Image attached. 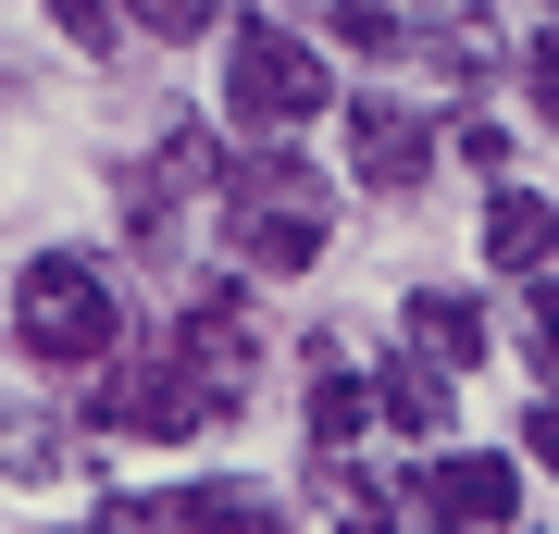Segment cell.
<instances>
[{"instance_id": "9", "label": "cell", "mask_w": 559, "mask_h": 534, "mask_svg": "<svg viewBox=\"0 0 559 534\" xmlns=\"http://www.w3.org/2000/svg\"><path fill=\"white\" fill-rule=\"evenodd\" d=\"M360 423H385V411H373V385H360V373H348V348H336V336H323V348H311V448H323V460H336V448L360 436Z\"/></svg>"}, {"instance_id": "17", "label": "cell", "mask_w": 559, "mask_h": 534, "mask_svg": "<svg viewBox=\"0 0 559 534\" xmlns=\"http://www.w3.org/2000/svg\"><path fill=\"white\" fill-rule=\"evenodd\" d=\"M100 522H112V534H200V522H187V497H112Z\"/></svg>"}, {"instance_id": "13", "label": "cell", "mask_w": 559, "mask_h": 534, "mask_svg": "<svg viewBox=\"0 0 559 534\" xmlns=\"http://www.w3.org/2000/svg\"><path fill=\"white\" fill-rule=\"evenodd\" d=\"M62 460H75V448H62V423H38V411H0V473H13V485H50Z\"/></svg>"}, {"instance_id": "15", "label": "cell", "mask_w": 559, "mask_h": 534, "mask_svg": "<svg viewBox=\"0 0 559 534\" xmlns=\"http://www.w3.org/2000/svg\"><path fill=\"white\" fill-rule=\"evenodd\" d=\"M187 522H200V534H286V510L249 497V485H187Z\"/></svg>"}, {"instance_id": "1", "label": "cell", "mask_w": 559, "mask_h": 534, "mask_svg": "<svg viewBox=\"0 0 559 534\" xmlns=\"http://www.w3.org/2000/svg\"><path fill=\"white\" fill-rule=\"evenodd\" d=\"M124 336V298H112V261L100 249H38L13 286V348L38 373H75V360H112Z\"/></svg>"}, {"instance_id": "5", "label": "cell", "mask_w": 559, "mask_h": 534, "mask_svg": "<svg viewBox=\"0 0 559 534\" xmlns=\"http://www.w3.org/2000/svg\"><path fill=\"white\" fill-rule=\"evenodd\" d=\"M323 199H237V261L249 274H311L323 261Z\"/></svg>"}, {"instance_id": "3", "label": "cell", "mask_w": 559, "mask_h": 534, "mask_svg": "<svg viewBox=\"0 0 559 534\" xmlns=\"http://www.w3.org/2000/svg\"><path fill=\"white\" fill-rule=\"evenodd\" d=\"M87 423H100V436H150V448H175V436H200V423H224V397L187 373V360H124V373L87 385Z\"/></svg>"}, {"instance_id": "18", "label": "cell", "mask_w": 559, "mask_h": 534, "mask_svg": "<svg viewBox=\"0 0 559 534\" xmlns=\"http://www.w3.org/2000/svg\"><path fill=\"white\" fill-rule=\"evenodd\" d=\"M50 25H62V38H75V50H112L124 0H50Z\"/></svg>"}, {"instance_id": "6", "label": "cell", "mask_w": 559, "mask_h": 534, "mask_svg": "<svg viewBox=\"0 0 559 534\" xmlns=\"http://www.w3.org/2000/svg\"><path fill=\"white\" fill-rule=\"evenodd\" d=\"M175 360H187V373L224 397V411H237V397H249V373H261V336H249L237 311H224V298H200V311L175 323Z\"/></svg>"}, {"instance_id": "19", "label": "cell", "mask_w": 559, "mask_h": 534, "mask_svg": "<svg viewBox=\"0 0 559 534\" xmlns=\"http://www.w3.org/2000/svg\"><path fill=\"white\" fill-rule=\"evenodd\" d=\"M522 99H535V124H559V25L522 50Z\"/></svg>"}, {"instance_id": "14", "label": "cell", "mask_w": 559, "mask_h": 534, "mask_svg": "<svg viewBox=\"0 0 559 534\" xmlns=\"http://www.w3.org/2000/svg\"><path fill=\"white\" fill-rule=\"evenodd\" d=\"M224 199H323V212H336V187H323V175H311L299 150H249V162H237V187H224Z\"/></svg>"}, {"instance_id": "20", "label": "cell", "mask_w": 559, "mask_h": 534, "mask_svg": "<svg viewBox=\"0 0 559 534\" xmlns=\"http://www.w3.org/2000/svg\"><path fill=\"white\" fill-rule=\"evenodd\" d=\"M522 336H535V348H547V373H559V274L522 286Z\"/></svg>"}, {"instance_id": "2", "label": "cell", "mask_w": 559, "mask_h": 534, "mask_svg": "<svg viewBox=\"0 0 559 534\" xmlns=\"http://www.w3.org/2000/svg\"><path fill=\"white\" fill-rule=\"evenodd\" d=\"M224 112L237 124H311V112H336V75H323V50L311 38H286V25H237V50H224Z\"/></svg>"}, {"instance_id": "11", "label": "cell", "mask_w": 559, "mask_h": 534, "mask_svg": "<svg viewBox=\"0 0 559 534\" xmlns=\"http://www.w3.org/2000/svg\"><path fill=\"white\" fill-rule=\"evenodd\" d=\"M411 348L460 385V373L485 360V311H473V298H436V286H423V298H411Z\"/></svg>"}, {"instance_id": "8", "label": "cell", "mask_w": 559, "mask_h": 534, "mask_svg": "<svg viewBox=\"0 0 559 534\" xmlns=\"http://www.w3.org/2000/svg\"><path fill=\"white\" fill-rule=\"evenodd\" d=\"M547 261H559V212H547L535 187H498V199H485V274L535 286Z\"/></svg>"}, {"instance_id": "16", "label": "cell", "mask_w": 559, "mask_h": 534, "mask_svg": "<svg viewBox=\"0 0 559 534\" xmlns=\"http://www.w3.org/2000/svg\"><path fill=\"white\" fill-rule=\"evenodd\" d=\"M212 13H224V0H124L138 38H212Z\"/></svg>"}, {"instance_id": "22", "label": "cell", "mask_w": 559, "mask_h": 534, "mask_svg": "<svg viewBox=\"0 0 559 534\" xmlns=\"http://www.w3.org/2000/svg\"><path fill=\"white\" fill-rule=\"evenodd\" d=\"M448 150L473 162V175H498V162H510V138H498V124H448Z\"/></svg>"}, {"instance_id": "7", "label": "cell", "mask_w": 559, "mask_h": 534, "mask_svg": "<svg viewBox=\"0 0 559 534\" xmlns=\"http://www.w3.org/2000/svg\"><path fill=\"white\" fill-rule=\"evenodd\" d=\"M348 510H373V534H460V497L436 460L423 473H348Z\"/></svg>"}, {"instance_id": "4", "label": "cell", "mask_w": 559, "mask_h": 534, "mask_svg": "<svg viewBox=\"0 0 559 534\" xmlns=\"http://www.w3.org/2000/svg\"><path fill=\"white\" fill-rule=\"evenodd\" d=\"M348 175H360V187H385V199L423 187V175H436V124L399 112L385 87H348Z\"/></svg>"}, {"instance_id": "10", "label": "cell", "mask_w": 559, "mask_h": 534, "mask_svg": "<svg viewBox=\"0 0 559 534\" xmlns=\"http://www.w3.org/2000/svg\"><path fill=\"white\" fill-rule=\"evenodd\" d=\"M436 473H448V497H460V522H522V460H510V448H448Z\"/></svg>"}, {"instance_id": "12", "label": "cell", "mask_w": 559, "mask_h": 534, "mask_svg": "<svg viewBox=\"0 0 559 534\" xmlns=\"http://www.w3.org/2000/svg\"><path fill=\"white\" fill-rule=\"evenodd\" d=\"M373 411L385 423H399V436H436V423H448V373H436V360H385V373H373Z\"/></svg>"}, {"instance_id": "21", "label": "cell", "mask_w": 559, "mask_h": 534, "mask_svg": "<svg viewBox=\"0 0 559 534\" xmlns=\"http://www.w3.org/2000/svg\"><path fill=\"white\" fill-rule=\"evenodd\" d=\"M522 460H547V485H559V397H535V411H522Z\"/></svg>"}, {"instance_id": "23", "label": "cell", "mask_w": 559, "mask_h": 534, "mask_svg": "<svg viewBox=\"0 0 559 534\" xmlns=\"http://www.w3.org/2000/svg\"><path fill=\"white\" fill-rule=\"evenodd\" d=\"M75 534H112V522H75Z\"/></svg>"}]
</instances>
